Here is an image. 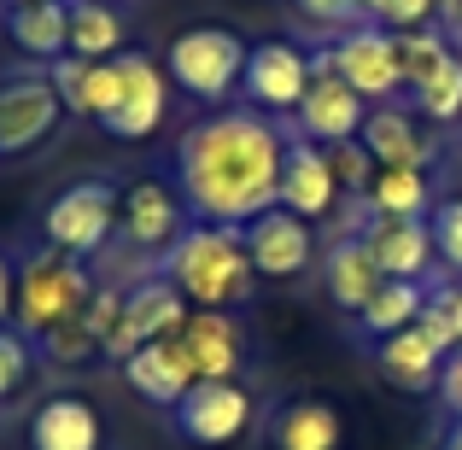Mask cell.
I'll return each mask as SVG.
<instances>
[{
  "instance_id": "44dd1931",
  "label": "cell",
  "mask_w": 462,
  "mask_h": 450,
  "mask_svg": "<svg viewBox=\"0 0 462 450\" xmlns=\"http://www.w3.org/2000/svg\"><path fill=\"white\" fill-rule=\"evenodd\" d=\"M181 339L193 351L199 381H240V369H246V327L228 310H193Z\"/></svg>"
},
{
  "instance_id": "4fadbf2b",
  "label": "cell",
  "mask_w": 462,
  "mask_h": 450,
  "mask_svg": "<svg viewBox=\"0 0 462 450\" xmlns=\"http://www.w3.org/2000/svg\"><path fill=\"white\" fill-rule=\"evenodd\" d=\"M170 112V77L147 53H117V112L106 117V135L147 141Z\"/></svg>"
},
{
  "instance_id": "603a6c76",
  "label": "cell",
  "mask_w": 462,
  "mask_h": 450,
  "mask_svg": "<svg viewBox=\"0 0 462 450\" xmlns=\"http://www.w3.org/2000/svg\"><path fill=\"white\" fill-rule=\"evenodd\" d=\"M53 88L65 112L77 117H112L117 112V59H53Z\"/></svg>"
},
{
  "instance_id": "d6a6232c",
  "label": "cell",
  "mask_w": 462,
  "mask_h": 450,
  "mask_svg": "<svg viewBox=\"0 0 462 450\" xmlns=\"http://www.w3.org/2000/svg\"><path fill=\"white\" fill-rule=\"evenodd\" d=\"M42 351H47V363H59V369H77V363H88L94 351H100V339L82 327V316H70V322H59L53 334H42Z\"/></svg>"
},
{
  "instance_id": "9a60e30c",
  "label": "cell",
  "mask_w": 462,
  "mask_h": 450,
  "mask_svg": "<svg viewBox=\"0 0 462 450\" xmlns=\"http://www.w3.org/2000/svg\"><path fill=\"white\" fill-rule=\"evenodd\" d=\"M357 240L369 246V258L381 263L386 281H421V275L439 263V252H433V228L428 216H363Z\"/></svg>"
},
{
  "instance_id": "1f68e13d",
  "label": "cell",
  "mask_w": 462,
  "mask_h": 450,
  "mask_svg": "<svg viewBox=\"0 0 462 450\" xmlns=\"http://www.w3.org/2000/svg\"><path fill=\"white\" fill-rule=\"evenodd\" d=\"M363 23L404 35V30H428L439 23V0H363Z\"/></svg>"
},
{
  "instance_id": "836d02e7",
  "label": "cell",
  "mask_w": 462,
  "mask_h": 450,
  "mask_svg": "<svg viewBox=\"0 0 462 450\" xmlns=\"http://www.w3.org/2000/svg\"><path fill=\"white\" fill-rule=\"evenodd\" d=\"M428 228H433V252H439V263H445L451 275H462V193H457V199H439V205H433Z\"/></svg>"
},
{
  "instance_id": "484cf974",
  "label": "cell",
  "mask_w": 462,
  "mask_h": 450,
  "mask_svg": "<svg viewBox=\"0 0 462 450\" xmlns=\"http://www.w3.org/2000/svg\"><path fill=\"white\" fill-rule=\"evenodd\" d=\"M129 53L124 0H70V59H117Z\"/></svg>"
},
{
  "instance_id": "f35d334b",
  "label": "cell",
  "mask_w": 462,
  "mask_h": 450,
  "mask_svg": "<svg viewBox=\"0 0 462 450\" xmlns=\"http://www.w3.org/2000/svg\"><path fill=\"white\" fill-rule=\"evenodd\" d=\"M12 310H18V263L0 252V327H6Z\"/></svg>"
},
{
  "instance_id": "2e32d148",
  "label": "cell",
  "mask_w": 462,
  "mask_h": 450,
  "mask_svg": "<svg viewBox=\"0 0 462 450\" xmlns=\"http://www.w3.org/2000/svg\"><path fill=\"white\" fill-rule=\"evenodd\" d=\"M240 234H246L252 270L270 275V281H293V275H305V270H310V258H316V234H310V223H305V216H293L287 205H275V211L252 216Z\"/></svg>"
},
{
  "instance_id": "d4e9b609",
  "label": "cell",
  "mask_w": 462,
  "mask_h": 450,
  "mask_svg": "<svg viewBox=\"0 0 462 450\" xmlns=\"http://www.w3.org/2000/svg\"><path fill=\"white\" fill-rule=\"evenodd\" d=\"M6 35L30 59H65L70 53V0H30L6 6Z\"/></svg>"
},
{
  "instance_id": "7402d4cb",
  "label": "cell",
  "mask_w": 462,
  "mask_h": 450,
  "mask_svg": "<svg viewBox=\"0 0 462 450\" xmlns=\"http://www.w3.org/2000/svg\"><path fill=\"white\" fill-rule=\"evenodd\" d=\"M263 439H270V450H339L346 445V421L322 398H287V404L270 409Z\"/></svg>"
},
{
  "instance_id": "b9f144b4",
  "label": "cell",
  "mask_w": 462,
  "mask_h": 450,
  "mask_svg": "<svg viewBox=\"0 0 462 450\" xmlns=\"http://www.w3.org/2000/svg\"><path fill=\"white\" fill-rule=\"evenodd\" d=\"M6 6H30V0H6Z\"/></svg>"
},
{
  "instance_id": "52a82bcc",
  "label": "cell",
  "mask_w": 462,
  "mask_h": 450,
  "mask_svg": "<svg viewBox=\"0 0 462 450\" xmlns=\"http://www.w3.org/2000/svg\"><path fill=\"white\" fill-rule=\"evenodd\" d=\"M316 82V53L287 35H270L246 53V82L240 94L252 100V112H270V117H293L305 88Z\"/></svg>"
},
{
  "instance_id": "277c9868",
  "label": "cell",
  "mask_w": 462,
  "mask_h": 450,
  "mask_svg": "<svg viewBox=\"0 0 462 450\" xmlns=\"http://www.w3.org/2000/svg\"><path fill=\"white\" fill-rule=\"evenodd\" d=\"M246 53L252 47L240 41L235 30H223V23H193V30H181L176 41H170L164 77L176 82L181 94H193V100L223 106L228 94L246 82Z\"/></svg>"
},
{
  "instance_id": "7bdbcfd3",
  "label": "cell",
  "mask_w": 462,
  "mask_h": 450,
  "mask_svg": "<svg viewBox=\"0 0 462 450\" xmlns=\"http://www.w3.org/2000/svg\"><path fill=\"white\" fill-rule=\"evenodd\" d=\"M457 135H462V124H457Z\"/></svg>"
},
{
  "instance_id": "7a4b0ae2",
  "label": "cell",
  "mask_w": 462,
  "mask_h": 450,
  "mask_svg": "<svg viewBox=\"0 0 462 450\" xmlns=\"http://www.w3.org/2000/svg\"><path fill=\"white\" fill-rule=\"evenodd\" d=\"M158 275L176 287L193 310H228L252 293V252L240 228L223 223H188V234L158 258Z\"/></svg>"
},
{
  "instance_id": "8fae6325",
  "label": "cell",
  "mask_w": 462,
  "mask_h": 450,
  "mask_svg": "<svg viewBox=\"0 0 462 450\" xmlns=\"http://www.w3.org/2000/svg\"><path fill=\"white\" fill-rule=\"evenodd\" d=\"M65 117L53 77H0V158L35 152Z\"/></svg>"
},
{
  "instance_id": "9c48e42d",
  "label": "cell",
  "mask_w": 462,
  "mask_h": 450,
  "mask_svg": "<svg viewBox=\"0 0 462 450\" xmlns=\"http://www.w3.org/2000/svg\"><path fill=\"white\" fill-rule=\"evenodd\" d=\"M117 234L135 258H164L181 234H188V199H181L170 181L141 176L124 188V211H117Z\"/></svg>"
},
{
  "instance_id": "4dcf8cb0",
  "label": "cell",
  "mask_w": 462,
  "mask_h": 450,
  "mask_svg": "<svg viewBox=\"0 0 462 450\" xmlns=\"http://www.w3.org/2000/svg\"><path fill=\"white\" fill-rule=\"evenodd\" d=\"M35 374V339L23 327H0V404L18 398Z\"/></svg>"
},
{
  "instance_id": "e0dca14e",
  "label": "cell",
  "mask_w": 462,
  "mask_h": 450,
  "mask_svg": "<svg viewBox=\"0 0 462 450\" xmlns=\"http://www.w3.org/2000/svg\"><path fill=\"white\" fill-rule=\"evenodd\" d=\"M124 381L135 386V398H147L158 409H176L181 398L199 386V369H193V351L181 334L170 339H152V345H141L135 357L124 363Z\"/></svg>"
},
{
  "instance_id": "f1b7e54d",
  "label": "cell",
  "mask_w": 462,
  "mask_h": 450,
  "mask_svg": "<svg viewBox=\"0 0 462 450\" xmlns=\"http://www.w3.org/2000/svg\"><path fill=\"white\" fill-rule=\"evenodd\" d=\"M457 59L451 35L439 30V23H428V30H404L398 35V65H404V94H416L428 77H439L445 65Z\"/></svg>"
},
{
  "instance_id": "ffe728a7",
  "label": "cell",
  "mask_w": 462,
  "mask_h": 450,
  "mask_svg": "<svg viewBox=\"0 0 462 450\" xmlns=\"http://www.w3.org/2000/svg\"><path fill=\"white\" fill-rule=\"evenodd\" d=\"M23 445L30 450H100V409L77 392H53L30 409Z\"/></svg>"
},
{
  "instance_id": "6da1fadb",
  "label": "cell",
  "mask_w": 462,
  "mask_h": 450,
  "mask_svg": "<svg viewBox=\"0 0 462 450\" xmlns=\"http://www.w3.org/2000/svg\"><path fill=\"white\" fill-rule=\"evenodd\" d=\"M282 158L287 129L270 112L228 106L181 129L170 170H176V193L199 223L246 228L252 216L282 205Z\"/></svg>"
},
{
  "instance_id": "ac0fdd59",
  "label": "cell",
  "mask_w": 462,
  "mask_h": 450,
  "mask_svg": "<svg viewBox=\"0 0 462 450\" xmlns=\"http://www.w3.org/2000/svg\"><path fill=\"white\" fill-rule=\"evenodd\" d=\"M363 152L374 158L381 170H433V141L421 135V117L416 106H369V117H363Z\"/></svg>"
},
{
  "instance_id": "8992f818",
  "label": "cell",
  "mask_w": 462,
  "mask_h": 450,
  "mask_svg": "<svg viewBox=\"0 0 462 450\" xmlns=\"http://www.w3.org/2000/svg\"><path fill=\"white\" fill-rule=\"evenodd\" d=\"M316 65L346 77L369 106H386L404 94V65H398V35L381 23H351L328 47H316Z\"/></svg>"
},
{
  "instance_id": "ba28073f",
  "label": "cell",
  "mask_w": 462,
  "mask_h": 450,
  "mask_svg": "<svg viewBox=\"0 0 462 450\" xmlns=\"http://www.w3.org/2000/svg\"><path fill=\"white\" fill-rule=\"evenodd\" d=\"M188 316H193V304L181 298L176 287L164 281V275H147V281L124 287V316H117V327H112V339H106V351H100V357L129 363L141 345L181 334V327H188Z\"/></svg>"
},
{
  "instance_id": "3957f363",
  "label": "cell",
  "mask_w": 462,
  "mask_h": 450,
  "mask_svg": "<svg viewBox=\"0 0 462 450\" xmlns=\"http://www.w3.org/2000/svg\"><path fill=\"white\" fill-rule=\"evenodd\" d=\"M94 293V275L82 270V258H70V252L59 246H35L30 258L18 263V327L30 339L53 334L59 322H70V316H82V304Z\"/></svg>"
},
{
  "instance_id": "8d00e7d4",
  "label": "cell",
  "mask_w": 462,
  "mask_h": 450,
  "mask_svg": "<svg viewBox=\"0 0 462 450\" xmlns=\"http://www.w3.org/2000/svg\"><path fill=\"white\" fill-rule=\"evenodd\" d=\"M299 12H305L310 23H322V30H351V23H363V0H293Z\"/></svg>"
},
{
  "instance_id": "cb8c5ba5",
  "label": "cell",
  "mask_w": 462,
  "mask_h": 450,
  "mask_svg": "<svg viewBox=\"0 0 462 450\" xmlns=\"http://www.w3.org/2000/svg\"><path fill=\"white\" fill-rule=\"evenodd\" d=\"M322 281H328V298H334L339 310L357 316L363 304L381 293L386 275H381V263L369 258V246H363L357 234H339L334 246H328V258H322Z\"/></svg>"
},
{
  "instance_id": "f546056e",
  "label": "cell",
  "mask_w": 462,
  "mask_h": 450,
  "mask_svg": "<svg viewBox=\"0 0 462 450\" xmlns=\"http://www.w3.org/2000/svg\"><path fill=\"white\" fill-rule=\"evenodd\" d=\"M410 106H416V117H428V124L457 129L462 124V59H451L439 77L421 82V88L410 94Z\"/></svg>"
},
{
  "instance_id": "5b68a950",
  "label": "cell",
  "mask_w": 462,
  "mask_h": 450,
  "mask_svg": "<svg viewBox=\"0 0 462 450\" xmlns=\"http://www.w3.org/2000/svg\"><path fill=\"white\" fill-rule=\"evenodd\" d=\"M117 211H124V188L106 176H88V181H70L47 199L42 211V240L70 258H94V252L112 246L117 234Z\"/></svg>"
},
{
  "instance_id": "4316f807",
  "label": "cell",
  "mask_w": 462,
  "mask_h": 450,
  "mask_svg": "<svg viewBox=\"0 0 462 450\" xmlns=\"http://www.w3.org/2000/svg\"><path fill=\"white\" fill-rule=\"evenodd\" d=\"M374 216H433V176L428 170H381L374 164V181L363 193Z\"/></svg>"
},
{
  "instance_id": "ab89813d",
  "label": "cell",
  "mask_w": 462,
  "mask_h": 450,
  "mask_svg": "<svg viewBox=\"0 0 462 450\" xmlns=\"http://www.w3.org/2000/svg\"><path fill=\"white\" fill-rule=\"evenodd\" d=\"M439 30H445V35H451V47H457V59H462V6H457V12H451V18H445V23H439Z\"/></svg>"
},
{
  "instance_id": "74e56055",
  "label": "cell",
  "mask_w": 462,
  "mask_h": 450,
  "mask_svg": "<svg viewBox=\"0 0 462 450\" xmlns=\"http://www.w3.org/2000/svg\"><path fill=\"white\" fill-rule=\"evenodd\" d=\"M439 398H445V409L462 421V351H451V357H445V369H439Z\"/></svg>"
},
{
  "instance_id": "d6986e66",
  "label": "cell",
  "mask_w": 462,
  "mask_h": 450,
  "mask_svg": "<svg viewBox=\"0 0 462 450\" xmlns=\"http://www.w3.org/2000/svg\"><path fill=\"white\" fill-rule=\"evenodd\" d=\"M282 205H287L293 216H305V223H316V216H334L339 181H334V158H328V147L287 135V158H282Z\"/></svg>"
},
{
  "instance_id": "60d3db41",
  "label": "cell",
  "mask_w": 462,
  "mask_h": 450,
  "mask_svg": "<svg viewBox=\"0 0 462 450\" xmlns=\"http://www.w3.org/2000/svg\"><path fill=\"white\" fill-rule=\"evenodd\" d=\"M439 450H462V421H457V427H451V433L439 439Z\"/></svg>"
},
{
  "instance_id": "7c38bea8",
  "label": "cell",
  "mask_w": 462,
  "mask_h": 450,
  "mask_svg": "<svg viewBox=\"0 0 462 450\" xmlns=\"http://www.w3.org/2000/svg\"><path fill=\"white\" fill-rule=\"evenodd\" d=\"M170 416H176V433L188 445L217 450V445H235L252 427V392L240 381H199Z\"/></svg>"
},
{
  "instance_id": "30bf717a",
  "label": "cell",
  "mask_w": 462,
  "mask_h": 450,
  "mask_svg": "<svg viewBox=\"0 0 462 450\" xmlns=\"http://www.w3.org/2000/svg\"><path fill=\"white\" fill-rule=\"evenodd\" d=\"M457 351V334H451V322L439 316V304H433L428 293V310H421V322H410L404 334H393V339H381V374L398 386V392H428V386H439V369H445V357Z\"/></svg>"
},
{
  "instance_id": "e575fe53",
  "label": "cell",
  "mask_w": 462,
  "mask_h": 450,
  "mask_svg": "<svg viewBox=\"0 0 462 450\" xmlns=\"http://www.w3.org/2000/svg\"><path fill=\"white\" fill-rule=\"evenodd\" d=\"M328 158H334V181L346 199H363L374 181V158L363 152V141H339V147H328Z\"/></svg>"
},
{
  "instance_id": "d590c367",
  "label": "cell",
  "mask_w": 462,
  "mask_h": 450,
  "mask_svg": "<svg viewBox=\"0 0 462 450\" xmlns=\"http://www.w3.org/2000/svg\"><path fill=\"white\" fill-rule=\"evenodd\" d=\"M117 316H124V287H94L88 304H82V327L100 339V351H106V339H112Z\"/></svg>"
},
{
  "instance_id": "83f0119b",
  "label": "cell",
  "mask_w": 462,
  "mask_h": 450,
  "mask_svg": "<svg viewBox=\"0 0 462 450\" xmlns=\"http://www.w3.org/2000/svg\"><path fill=\"white\" fill-rule=\"evenodd\" d=\"M428 293H433V287H421V281H381V293H374V298L357 310V327H363L369 339L404 334L410 322H421V310H428Z\"/></svg>"
},
{
  "instance_id": "5bb4252c",
  "label": "cell",
  "mask_w": 462,
  "mask_h": 450,
  "mask_svg": "<svg viewBox=\"0 0 462 450\" xmlns=\"http://www.w3.org/2000/svg\"><path fill=\"white\" fill-rule=\"evenodd\" d=\"M363 117H369V100H363L346 77L316 65V82L305 88V100H299V112H293V135L316 141V147H339V141L363 135Z\"/></svg>"
}]
</instances>
